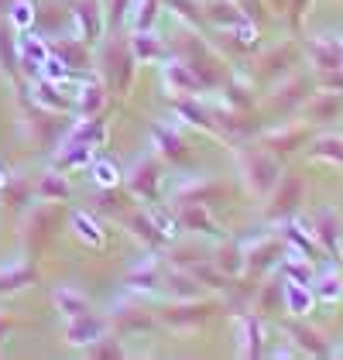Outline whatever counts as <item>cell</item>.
Here are the masks:
<instances>
[{
  "instance_id": "23",
  "label": "cell",
  "mask_w": 343,
  "mask_h": 360,
  "mask_svg": "<svg viewBox=\"0 0 343 360\" xmlns=\"http://www.w3.org/2000/svg\"><path fill=\"white\" fill-rule=\"evenodd\" d=\"M313 295L316 302H340L343 299V278L337 271H330V275H319L313 278Z\"/></svg>"
},
{
  "instance_id": "4",
  "label": "cell",
  "mask_w": 343,
  "mask_h": 360,
  "mask_svg": "<svg viewBox=\"0 0 343 360\" xmlns=\"http://www.w3.org/2000/svg\"><path fill=\"white\" fill-rule=\"evenodd\" d=\"M285 254H288V248L278 240V237H261V240H254L251 248H244V268L254 271V275H261V271L282 264Z\"/></svg>"
},
{
  "instance_id": "40",
  "label": "cell",
  "mask_w": 343,
  "mask_h": 360,
  "mask_svg": "<svg viewBox=\"0 0 343 360\" xmlns=\"http://www.w3.org/2000/svg\"><path fill=\"white\" fill-rule=\"evenodd\" d=\"M34 281V271L31 268H18V271H0V292L7 288H25Z\"/></svg>"
},
{
  "instance_id": "7",
  "label": "cell",
  "mask_w": 343,
  "mask_h": 360,
  "mask_svg": "<svg viewBox=\"0 0 343 360\" xmlns=\"http://www.w3.org/2000/svg\"><path fill=\"white\" fill-rule=\"evenodd\" d=\"M309 52V62H313L319 72H333V69H343V41L337 34H319L306 45Z\"/></svg>"
},
{
  "instance_id": "21",
  "label": "cell",
  "mask_w": 343,
  "mask_h": 360,
  "mask_svg": "<svg viewBox=\"0 0 343 360\" xmlns=\"http://www.w3.org/2000/svg\"><path fill=\"white\" fill-rule=\"evenodd\" d=\"M131 49H134V58H138V62H151V58L165 56L162 38H158V34H151V31H138V34L131 38Z\"/></svg>"
},
{
  "instance_id": "14",
  "label": "cell",
  "mask_w": 343,
  "mask_h": 360,
  "mask_svg": "<svg viewBox=\"0 0 343 360\" xmlns=\"http://www.w3.org/2000/svg\"><path fill=\"white\" fill-rule=\"evenodd\" d=\"M209 305H189V299H182L179 305H172V309H165V323L169 326H200V323H206L209 319Z\"/></svg>"
},
{
  "instance_id": "16",
  "label": "cell",
  "mask_w": 343,
  "mask_h": 360,
  "mask_svg": "<svg viewBox=\"0 0 343 360\" xmlns=\"http://www.w3.org/2000/svg\"><path fill=\"white\" fill-rule=\"evenodd\" d=\"M285 244L299 250V257H309V261H316V257L323 254V248L316 244L313 230H309V226H302V230H299V223L292 220V217L285 220Z\"/></svg>"
},
{
  "instance_id": "20",
  "label": "cell",
  "mask_w": 343,
  "mask_h": 360,
  "mask_svg": "<svg viewBox=\"0 0 343 360\" xmlns=\"http://www.w3.org/2000/svg\"><path fill=\"white\" fill-rule=\"evenodd\" d=\"M52 56L62 58L69 69H89V49H86V41H56L52 45Z\"/></svg>"
},
{
  "instance_id": "48",
  "label": "cell",
  "mask_w": 343,
  "mask_h": 360,
  "mask_svg": "<svg viewBox=\"0 0 343 360\" xmlns=\"http://www.w3.org/2000/svg\"><path fill=\"white\" fill-rule=\"evenodd\" d=\"M340 278H343V271H340Z\"/></svg>"
},
{
  "instance_id": "45",
  "label": "cell",
  "mask_w": 343,
  "mask_h": 360,
  "mask_svg": "<svg viewBox=\"0 0 343 360\" xmlns=\"http://www.w3.org/2000/svg\"><path fill=\"white\" fill-rule=\"evenodd\" d=\"M107 4H110V25H120L124 14H127V4H131V0H107Z\"/></svg>"
},
{
  "instance_id": "28",
  "label": "cell",
  "mask_w": 343,
  "mask_h": 360,
  "mask_svg": "<svg viewBox=\"0 0 343 360\" xmlns=\"http://www.w3.org/2000/svg\"><path fill=\"white\" fill-rule=\"evenodd\" d=\"M165 285H169L172 295H179V299H196L200 295V281H196L193 271H172L165 278Z\"/></svg>"
},
{
  "instance_id": "42",
  "label": "cell",
  "mask_w": 343,
  "mask_h": 360,
  "mask_svg": "<svg viewBox=\"0 0 343 360\" xmlns=\"http://www.w3.org/2000/svg\"><path fill=\"white\" fill-rule=\"evenodd\" d=\"M227 103L233 110H247V107H254V96H247V89H240V86H227Z\"/></svg>"
},
{
  "instance_id": "43",
  "label": "cell",
  "mask_w": 343,
  "mask_h": 360,
  "mask_svg": "<svg viewBox=\"0 0 343 360\" xmlns=\"http://www.w3.org/2000/svg\"><path fill=\"white\" fill-rule=\"evenodd\" d=\"M323 89H337L343 93V69H333V72H323V79H319Z\"/></svg>"
},
{
  "instance_id": "17",
  "label": "cell",
  "mask_w": 343,
  "mask_h": 360,
  "mask_svg": "<svg viewBox=\"0 0 343 360\" xmlns=\"http://www.w3.org/2000/svg\"><path fill=\"white\" fill-rule=\"evenodd\" d=\"M309 158L343 168V134H323L309 141Z\"/></svg>"
},
{
  "instance_id": "24",
  "label": "cell",
  "mask_w": 343,
  "mask_h": 360,
  "mask_svg": "<svg viewBox=\"0 0 343 360\" xmlns=\"http://www.w3.org/2000/svg\"><path fill=\"white\" fill-rule=\"evenodd\" d=\"M131 233L141 237L144 244H151V248H162V244H165V233L155 226L151 213H134V217H131Z\"/></svg>"
},
{
  "instance_id": "2",
  "label": "cell",
  "mask_w": 343,
  "mask_h": 360,
  "mask_svg": "<svg viewBox=\"0 0 343 360\" xmlns=\"http://www.w3.org/2000/svg\"><path fill=\"white\" fill-rule=\"evenodd\" d=\"M134 49L124 41V38H114V41H107V49H103V76H107V83L110 89L117 93H124L127 86H131V76H134Z\"/></svg>"
},
{
  "instance_id": "35",
  "label": "cell",
  "mask_w": 343,
  "mask_h": 360,
  "mask_svg": "<svg viewBox=\"0 0 343 360\" xmlns=\"http://www.w3.org/2000/svg\"><path fill=\"white\" fill-rule=\"evenodd\" d=\"M93 179H96V186H100V189H114L117 182H120V172H117L114 162L96 158V162H93Z\"/></svg>"
},
{
  "instance_id": "27",
  "label": "cell",
  "mask_w": 343,
  "mask_h": 360,
  "mask_svg": "<svg viewBox=\"0 0 343 360\" xmlns=\"http://www.w3.org/2000/svg\"><path fill=\"white\" fill-rule=\"evenodd\" d=\"M282 268H285V278L288 281H299V285H313V278H316V271H313V261L309 257H295L292 250H288L285 257H282Z\"/></svg>"
},
{
  "instance_id": "31",
  "label": "cell",
  "mask_w": 343,
  "mask_h": 360,
  "mask_svg": "<svg viewBox=\"0 0 343 360\" xmlns=\"http://www.w3.org/2000/svg\"><path fill=\"white\" fill-rule=\"evenodd\" d=\"M179 117H186V120H189V124H196V127L216 131V117L206 110L202 103H196V100H189V103H179Z\"/></svg>"
},
{
  "instance_id": "6",
  "label": "cell",
  "mask_w": 343,
  "mask_h": 360,
  "mask_svg": "<svg viewBox=\"0 0 343 360\" xmlns=\"http://www.w3.org/2000/svg\"><path fill=\"white\" fill-rule=\"evenodd\" d=\"M302 117L309 124H330V120H340L343 117V93L337 89H323V93H313L302 107Z\"/></svg>"
},
{
  "instance_id": "3",
  "label": "cell",
  "mask_w": 343,
  "mask_h": 360,
  "mask_svg": "<svg viewBox=\"0 0 343 360\" xmlns=\"http://www.w3.org/2000/svg\"><path fill=\"white\" fill-rule=\"evenodd\" d=\"M306 226L313 230L316 244L323 248V254H330V257H343V230H340V220H337V213H333V210H319Z\"/></svg>"
},
{
  "instance_id": "8",
  "label": "cell",
  "mask_w": 343,
  "mask_h": 360,
  "mask_svg": "<svg viewBox=\"0 0 343 360\" xmlns=\"http://www.w3.org/2000/svg\"><path fill=\"white\" fill-rule=\"evenodd\" d=\"M158 182H162V165L155 158H141L138 165L131 168V179H127L131 193L141 195V199H155L158 195Z\"/></svg>"
},
{
  "instance_id": "46",
  "label": "cell",
  "mask_w": 343,
  "mask_h": 360,
  "mask_svg": "<svg viewBox=\"0 0 343 360\" xmlns=\"http://www.w3.org/2000/svg\"><path fill=\"white\" fill-rule=\"evenodd\" d=\"M34 21V14H31V4L25 0V4H18V25L25 28V25H31Z\"/></svg>"
},
{
  "instance_id": "11",
  "label": "cell",
  "mask_w": 343,
  "mask_h": 360,
  "mask_svg": "<svg viewBox=\"0 0 343 360\" xmlns=\"http://www.w3.org/2000/svg\"><path fill=\"white\" fill-rule=\"evenodd\" d=\"M285 333L292 336V343L299 347V350H306V354H313V357H330L333 354V347L326 343V336L313 326H306V323H288Z\"/></svg>"
},
{
  "instance_id": "25",
  "label": "cell",
  "mask_w": 343,
  "mask_h": 360,
  "mask_svg": "<svg viewBox=\"0 0 343 360\" xmlns=\"http://www.w3.org/2000/svg\"><path fill=\"white\" fill-rule=\"evenodd\" d=\"M56 305H58V312H65L69 319H72V316H83V312H89L86 295H79V292H76V288H69V285L56 288Z\"/></svg>"
},
{
  "instance_id": "12",
  "label": "cell",
  "mask_w": 343,
  "mask_h": 360,
  "mask_svg": "<svg viewBox=\"0 0 343 360\" xmlns=\"http://www.w3.org/2000/svg\"><path fill=\"white\" fill-rule=\"evenodd\" d=\"M103 333H107V323L96 319L93 312H83V316H72V319H69L65 336H69V343H76V347H89V343H96Z\"/></svg>"
},
{
  "instance_id": "13",
  "label": "cell",
  "mask_w": 343,
  "mask_h": 360,
  "mask_svg": "<svg viewBox=\"0 0 343 360\" xmlns=\"http://www.w3.org/2000/svg\"><path fill=\"white\" fill-rule=\"evenodd\" d=\"M76 25H79V38L86 45L100 38V4L96 0H76V11H72Z\"/></svg>"
},
{
  "instance_id": "37",
  "label": "cell",
  "mask_w": 343,
  "mask_h": 360,
  "mask_svg": "<svg viewBox=\"0 0 343 360\" xmlns=\"http://www.w3.org/2000/svg\"><path fill=\"white\" fill-rule=\"evenodd\" d=\"M89 354L93 357H124V347H120V340L117 336H100L96 343H89Z\"/></svg>"
},
{
  "instance_id": "39",
  "label": "cell",
  "mask_w": 343,
  "mask_h": 360,
  "mask_svg": "<svg viewBox=\"0 0 343 360\" xmlns=\"http://www.w3.org/2000/svg\"><path fill=\"white\" fill-rule=\"evenodd\" d=\"M72 223H76V233L83 237L86 244H103V233H100V226L89 220L86 213H76V217H72Z\"/></svg>"
},
{
  "instance_id": "36",
  "label": "cell",
  "mask_w": 343,
  "mask_h": 360,
  "mask_svg": "<svg viewBox=\"0 0 343 360\" xmlns=\"http://www.w3.org/2000/svg\"><path fill=\"white\" fill-rule=\"evenodd\" d=\"M38 103H45V107H52V110H65V107H69V100L58 96V83H52V79H41V83H38Z\"/></svg>"
},
{
  "instance_id": "5",
  "label": "cell",
  "mask_w": 343,
  "mask_h": 360,
  "mask_svg": "<svg viewBox=\"0 0 343 360\" xmlns=\"http://www.w3.org/2000/svg\"><path fill=\"white\" fill-rule=\"evenodd\" d=\"M302 193H306V186H302V179H299V175L278 179V186L271 189V206H268V217H275V220H288V217L299 210Z\"/></svg>"
},
{
  "instance_id": "44",
  "label": "cell",
  "mask_w": 343,
  "mask_h": 360,
  "mask_svg": "<svg viewBox=\"0 0 343 360\" xmlns=\"http://www.w3.org/2000/svg\"><path fill=\"white\" fill-rule=\"evenodd\" d=\"M309 4H313V0H292V4H288V7H292V28H299V25H302V18H306Z\"/></svg>"
},
{
  "instance_id": "32",
  "label": "cell",
  "mask_w": 343,
  "mask_h": 360,
  "mask_svg": "<svg viewBox=\"0 0 343 360\" xmlns=\"http://www.w3.org/2000/svg\"><path fill=\"white\" fill-rule=\"evenodd\" d=\"M103 86L100 83H86L83 86V93H79V113L83 117H96V110L103 107Z\"/></svg>"
},
{
  "instance_id": "33",
  "label": "cell",
  "mask_w": 343,
  "mask_h": 360,
  "mask_svg": "<svg viewBox=\"0 0 343 360\" xmlns=\"http://www.w3.org/2000/svg\"><path fill=\"white\" fill-rule=\"evenodd\" d=\"M0 65L7 76L18 72V56H14V38H11V28L0 21Z\"/></svg>"
},
{
  "instance_id": "1",
  "label": "cell",
  "mask_w": 343,
  "mask_h": 360,
  "mask_svg": "<svg viewBox=\"0 0 343 360\" xmlns=\"http://www.w3.org/2000/svg\"><path fill=\"white\" fill-rule=\"evenodd\" d=\"M240 179L247 186V193L254 199L271 195V189L278 186V158L268 148H244L240 151Z\"/></svg>"
},
{
  "instance_id": "15",
  "label": "cell",
  "mask_w": 343,
  "mask_h": 360,
  "mask_svg": "<svg viewBox=\"0 0 343 360\" xmlns=\"http://www.w3.org/2000/svg\"><path fill=\"white\" fill-rule=\"evenodd\" d=\"M179 213V223L189 226V230H200V233H220V226L213 223V217L206 213V202H182L175 206Z\"/></svg>"
},
{
  "instance_id": "47",
  "label": "cell",
  "mask_w": 343,
  "mask_h": 360,
  "mask_svg": "<svg viewBox=\"0 0 343 360\" xmlns=\"http://www.w3.org/2000/svg\"><path fill=\"white\" fill-rule=\"evenodd\" d=\"M11 330V319H0V340H4V333Z\"/></svg>"
},
{
  "instance_id": "38",
  "label": "cell",
  "mask_w": 343,
  "mask_h": 360,
  "mask_svg": "<svg viewBox=\"0 0 343 360\" xmlns=\"http://www.w3.org/2000/svg\"><path fill=\"white\" fill-rule=\"evenodd\" d=\"M158 4H162V0H141V4H138V14H134V28H138V31H151L155 18H158Z\"/></svg>"
},
{
  "instance_id": "9",
  "label": "cell",
  "mask_w": 343,
  "mask_h": 360,
  "mask_svg": "<svg viewBox=\"0 0 343 360\" xmlns=\"http://www.w3.org/2000/svg\"><path fill=\"white\" fill-rule=\"evenodd\" d=\"M162 83L169 93H182V96H196L202 89L200 76L189 69V62H169L165 72H162Z\"/></svg>"
},
{
  "instance_id": "41",
  "label": "cell",
  "mask_w": 343,
  "mask_h": 360,
  "mask_svg": "<svg viewBox=\"0 0 343 360\" xmlns=\"http://www.w3.org/2000/svg\"><path fill=\"white\" fill-rule=\"evenodd\" d=\"M172 7H175V14L182 18V21H193V25H202L206 21V14H200V4L196 0H169Z\"/></svg>"
},
{
  "instance_id": "18",
  "label": "cell",
  "mask_w": 343,
  "mask_h": 360,
  "mask_svg": "<svg viewBox=\"0 0 343 360\" xmlns=\"http://www.w3.org/2000/svg\"><path fill=\"white\" fill-rule=\"evenodd\" d=\"M240 354L244 357H261L264 354V330L257 316H240Z\"/></svg>"
},
{
  "instance_id": "29",
  "label": "cell",
  "mask_w": 343,
  "mask_h": 360,
  "mask_svg": "<svg viewBox=\"0 0 343 360\" xmlns=\"http://www.w3.org/2000/svg\"><path fill=\"white\" fill-rule=\"evenodd\" d=\"M127 285L131 288H141V292H148V288H155V285H162V275H158V264L148 257V261H141L131 275H127Z\"/></svg>"
},
{
  "instance_id": "19",
  "label": "cell",
  "mask_w": 343,
  "mask_h": 360,
  "mask_svg": "<svg viewBox=\"0 0 343 360\" xmlns=\"http://www.w3.org/2000/svg\"><path fill=\"white\" fill-rule=\"evenodd\" d=\"M282 295H285V309L292 312V316H306V312L316 305L313 285H299V281H288V278H285Z\"/></svg>"
},
{
  "instance_id": "22",
  "label": "cell",
  "mask_w": 343,
  "mask_h": 360,
  "mask_svg": "<svg viewBox=\"0 0 343 360\" xmlns=\"http://www.w3.org/2000/svg\"><path fill=\"white\" fill-rule=\"evenodd\" d=\"M213 264L224 271V275H240L244 271V244H224V248L216 250V257H213Z\"/></svg>"
},
{
  "instance_id": "26",
  "label": "cell",
  "mask_w": 343,
  "mask_h": 360,
  "mask_svg": "<svg viewBox=\"0 0 343 360\" xmlns=\"http://www.w3.org/2000/svg\"><path fill=\"white\" fill-rule=\"evenodd\" d=\"M155 141H158V148H162V155L172 158V162H182L186 155H189V148H186V141L179 138L175 131L169 127H155Z\"/></svg>"
},
{
  "instance_id": "30",
  "label": "cell",
  "mask_w": 343,
  "mask_h": 360,
  "mask_svg": "<svg viewBox=\"0 0 343 360\" xmlns=\"http://www.w3.org/2000/svg\"><path fill=\"white\" fill-rule=\"evenodd\" d=\"M117 326H124V330H151V316L144 312V309H138V305H124V309H117L114 316Z\"/></svg>"
},
{
  "instance_id": "10",
  "label": "cell",
  "mask_w": 343,
  "mask_h": 360,
  "mask_svg": "<svg viewBox=\"0 0 343 360\" xmlns=\"http://www.w3.org/2000/svg\"><path fill=\"white\" fill-rule=\"evenodd\" d=\"M309 127H302V124H288L282 131H271L268 138H264V148L271 151V155H292L295 148H302V144H309Z\"/></svg>"
},
{
  "instance_id": "34",
  "label": "cell",
  "mask_w": 343,
  "mask_h": 360,
  "mask_svg": "<svg viewBox=\"0 0 343 360\" xmlns=\"http://www.w3.org/2000/svg\"><path fill=\"white\" fill-rule=\"evenodd\" d=\"M38 193L45 195V199H69V182L58 175V172H48V175H41V186H38Z\"/></svg>"
}]
</instances>
